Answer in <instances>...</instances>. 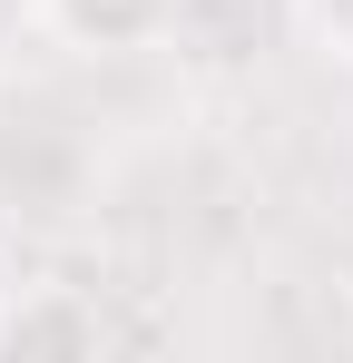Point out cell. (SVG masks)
Wrapping results in <instances>:
<instances>
[{"mask_svg":"<svg viewBox=\"0 0 353 363\" xmlns=\"http://www.w3.org/2000/svg\"><path fill=\"white\" fill-rule=\"evenodd\" d=\"M99 344H108V324L79 285H20L0 304V354H20V363H89Z\"/></svg>","mask_w":353,"mask_h":363,"instance_id":"2","label":"cell"},{"mask_svg":"<svg viewBox=\"0 0 353 363\" xmlns=\"http://www.w3.org/2000/svg\"><path fill=\"white\" fill-rule=\"evenodd\" d=\"M0 255H10V206H0Z\"/></svg>","mask_w":353,"mask_h":363,"instance_id":"4","label":"cell"},{"mask_svg":"<svg viewBox=\"0 0 353 363\" xmlns=\"http://www.w3.org/2000/svg\"><path fill=\"white\" fill-rule=\"evenodd\" d=\"M30 20L59 50H79V60H138V50L176 40L186 0H30Z\"/></svg>","mask_w":353,"mask_h":363,"instance_id":"1","label":"cell"},{"mask_svg":"<svg viewBox=\"0 0 353 363\" xmlns=\"http://www.w3.org/2000/svg\"><path fill=\"white\" fill-rule=\"evenodd\" d=\"M294 20H304V40H314V60L353 69V0H294Z\"/></svg>","mask_w":353,"mask_h":363,"instance_id":"3","label":"cell"}]
</instances>
